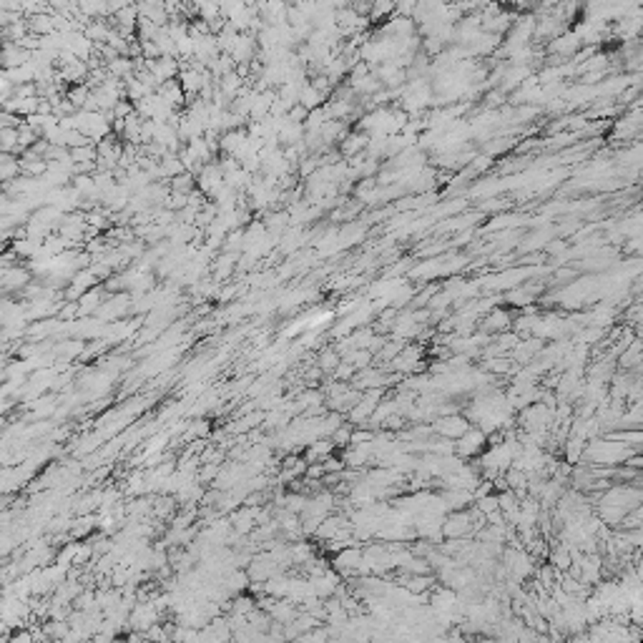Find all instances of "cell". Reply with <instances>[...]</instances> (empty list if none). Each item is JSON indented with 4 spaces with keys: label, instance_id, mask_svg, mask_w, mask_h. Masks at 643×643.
Returning <instances> with one entry per match:
<instances>
[{
    "label": "cell",
    "instance_id": "6da1fadb",
    "mask_svg": "<svg viewBox=\"0 0 643 643\" xmlns=\"http://www.w3.org/2000/svg\"><path fill=\"white\" fill-rule=\"evenodd\" d=\"M480 508H483L485 513H490V510H495V498H485L483 503H480Z\"/></svg>",
    "mask_w": 643,
    "mask_h": 643
}]
</instances>
